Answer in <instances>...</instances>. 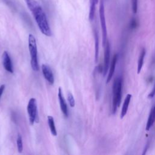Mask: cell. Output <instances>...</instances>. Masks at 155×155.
I'll return each mask as SVG.
<instances>
[{
    "label": "cell",
    "instance_id": "6da1fadb",
    "mask_svg": "<svg viewBox=\"0 0 155 155\" xmlns=\"http://www.w3.org/2000/svg\"><path fill=\"white\" fill-rule=\"evenodd\" d=\"M29 10L32 12L35 19L40 31L45 36H50L51 31L45 14L41 6L35 0H25Z\"/></svg>",
    "mask_w": 155,
    "mask_h": 155
},
{
    "label": "cell",
    "instance_id": "7a4b0ae2",
    "mask_svg": "<svg viewBox=\"0 0 155 155\" xmlns=\"http://www.w3.org/2000/svg\"><path fill=\"white\" fill-rule=\"evenodd\" d=\"M122 80L120 78L117 77L113 82V102H112V111L114 114L117 108L119 107L121 102L122 96Z\"/></svg>",
    "mask_w": 155,
    "mask_h": 155
},
{
    "label": "cell",
    "instance_id": "3957f363",
    "mask_svg": "<svg viewBox=\"0 0 155 155\" xmlns=\"http://www.w3.org/2000/svg\"><path fill=\"white\" fill-rule=\"evenodd\" d=\"M28 50L30 56L31 67L35 71H38L39 70V65L38 58L37 45L36 39L32 34H29L28 35Z\"/></svg>",
    "mask_w": 155,
    "mask_h": 155
},
{
    "label": "cell",
    "instance_id": "277c9868",
    "mask_svg": "<svg viewBox=\"0 0 155 155\" xmlns=\"http://www.w3.org/2000/svg\"><path fill=\"white\" fill-rule=\"evenodd\" d=\"M27 110L30 125H33L35 122H38V107L35 98L32 97L29 100Z\"/></svg>",
    "mask_w": 155,
    "mask_h": 155
},
{
    "label": "cell",
    "instance_id": "5b68a950",
    "mask_svg": "<svg viewBox=\"0 0 155 155\" xmlns=\"http://www.w3.org/2000/svg\"><path fill=\"white\" fill-rule=\"evenodd\" d=\"M99 17H100L101 25V29H102V45L104 47L107 44L108 39H107V31L105 12H104V5L102 1H101V4L99 6Z\"/></svg>",
    "mask_w": 155,
    "mask_h": 155
},
{
    "label": "cell",
    "instance_id": "8992f818",
    "mask_svg": "<svg viewBox=\"0 0 155 155\" xmlns=\"http://www.w3.org/2000/svg\"><path fill=\"white\" fill-rule=\"evenodd\" d=\"M104 67L103 73L104 76H105L109 68L110 61V45L109 41H107L105 46L104 47Z\"/></svg>",
    "mask_w": 155,
    "mask_h": 155
},
{
    "label": "cell",
    "instance_id": "52a82bcc",
    "mask_svg": "<svg viewBox=\"0 0 155 155\" xmlns=\"http://www.w3.org/2000/svg\"><path fill=\"white\" fill-rule=\"evenodd\" d=\"M41 69L44 78L48 81L50 84L53 85L54 84V79L53 72L50 67L46 64H42L41 65Z\"/></svg>",
    "mask_w": 155,
    "mask_h": 155
},
{
    "label": "cell",
    "instance_id": "ba28073f",
    "mask_svg": "<svg viewBox=\"0 0 155 155\" xmlns=\"http://www.w3.org/2000/svg\"><path fill=\"white\" fill-rule=\"evenodd\" d=\"M2 64L6 71L10 73H13V64L10 59V57L7 51H4L2 55Z\"/></svg>",
    "mask_w": 155,
    "mask_h": 155
},
{
    "label": "cell",
    "instance_id": "9c48e42d",
    "mask_svg": "<svg viewBox=\"0 0 155 155\" xmlns=\"http://www.w3.org/2000/svg\"><path fill=\"white\" fill-rule=\"evenodd\" d=\"M58 99H59V105H60V108L62 112V113L64 114L65 117H68V108H67V105L65 102V100L64 99L63 93H62V88L61 87H59L58 88Z\"/></svg>",
    "mask_w": 155,
    "mask_h": 155
},
{
    "label": "cell",
    "instance_id": "30bf717a",
    "mask_svg": "<svg viewBox=\"0 0 155 155\" xmlns=\"http://www.w3.org/2000/svg\"><path fill=\"white\" fill-rule=\"evenodd\" d=\"M117 54H115L112 59H111V62L110 64V69H109V72L108 74V76L107 78V83H108L111 78L113 76V74L114 73V71H115V68H116V65L117 63Z\"/></svg>",
    "mask_w": 155,
    "mask_h": 155
},
{
    "label": "cell",
    "instance_id": "8fae6325",
    "mask_svg": "<svg viewBox=\"0 0 155 155\" xmlns=\"http://www.w3.org/2000/svg\"><path fill=\"white\" fill-rule=\"evenodd\" d=\"M132 95L131 94H127L124 102L123 103V105L122 107V110H121V113H120V119H123V117L126 115L128 109V106L129 104L130 103V101L131 99Z\"/></svg>",
    "mask_w": 155,
    "mask_h": 155
},
{
    "label": "cell",
    "instance_id": "7c38bea8",
    "mask_svg": "<svg viewBox=\"0 0 155 155\" xmlns=\"http://www.w3.org/2000/svg\"><path fill=\"white\" fill-rule=\"evenodd\" d=\"M146 54V50L144 48H142L139 56L138 61H137V74H139L141 71L143 65V62H144V58Z\"/></svg>",
    "mask_w": 155,
    "mask_h": 155
},
{
    "label": "cell",
    "instance_id": "4fadbf2b",
    "mask_svg": "<svg viewBox=\"0 0 155 155\" xmlns=\"http://www.w3.org/2000/svg\"><path fill=\"white\" fill-rule=\"evenodd\" d=\"M94 61L96 63H97L98 61V57H99V36L98 34L96 31H94Z\"/></svg>",
    "mask_w": 155,
    "mask_h": 155
},
{
    "label": "cell",
    "instance_id": "5bb4252c",
    "mask_svg": "<svg viewBox=\"0 0 155 155\" xmlns=\"http://www.w3.org/2000/svg\"><path fill=\"white\" fill-rule=\"evenodd\" d=\"M47 120H48V125L50 130L51 133L53 136H57V131L56 128L54 125V119L51 116H47Z\"/></svg>",
    "mask_w": 155,
    "mask_h": 155
},
{
    "label": "cell",
    "instance_id": "9a60e30c",
    "mask_svg": "<svg viewBox=\"0 0 155 155\" xmlns=\"http://www.w3.org/2000/svg\"><path fill=\"white\" fill-rule=\"evenodd\" d=\"M154 121H155V114L153 112V109L151 108V111L150 112L149 116H148V120H147V125H146L145 129H146L147 131H148L150 129V128L152 127L153 124H154Z\"/></svg>",
    "mask_w": 155,
    "mask_h": 155
},
{
    "label": "cell",
    "instance_id": "2e32d148",
    "mask_svg": "<svg viewBox=\"0 0 155 155\" xmlns=\"http://www.w3.org/2000/svg\"><path fill=\"white\" fill-rule=\"evenodd\" d=\"M96 1L95 0H91L90 3V11H89V20L93 21L94 17V13H95V4H96Z\"/></svg>",
    "mask_w": 155,
    "mask_h": 155
},
{
    "label": "cell",
    "instance_id": "e0dca14e",
    "mask_svg": "<svg viewBox=\"0 0 155 155\" xmlns=\"http://www.w3.org/2000/svg\"><path fill=\"white\" fill-rule=\"evenodd\" d=\"M16 144H17V148L18 150V152L19 153L22 152L23 150V142H22V136L20 134H18L17 139H16Z\"/></svg>",
    "mask_w": 155,
    "mask_h": 155
},
{
    "label": "cell",
    "instance_id": "ac0fdd59",
    "mask_svg": "<svg viewBox=\"0 0 155 155\" xmlns=\"http://www.w3.org/2000/svg\"><path fill=\"white\" fill-rule=\"evenodd\" d=\"M67 99L69 103V105L71 107H74L75 105V101L74 97L71 92H68L67 94Z\"/></svg>",
    "mask_w": 155,
    "mask_h": 155
},
{
    "label": "cell",
    "instance_id": "d6986e66",
    "mask_svg": "<svg viewBox=\"0 0 155 155\" xmlns=\"http://www.w3.org/2000/svg\"><path fill=\"white\" fill-rule=\"evenodd\" d=\"M132 3V10L135 14L137 12V0H131Z\"/></svg>",
    "mask_w": 155,
    "mask_h": 155
},
{
    "label": "cell",
    "instance_id": "ffe728a7",
    "mask_svg": "<svg viewBox=\"0 0 155 155\" xmlns=\"http://www.w3.org/2000/svg\"><path fill=\"white\" fill-rule=\"evenodd\" d=\"M155 95V84L154 85V87L153 88V90H151V91L150 93V94H148V98H153Z\"/></svg>",
    "mask_w": 155,
    "mask_h": 155
},
{
    "label": "cell",
    "instance_id": "44dd1931",
    "mask_svg": "<svg viewBox=\"0 0 155 155\" xmlns=\"http://www.w3.org/2000/svg\"><path fill=\"white\" fill-rule=\"evenodd\" d=\"M136 24H137V22L134 19H133L132 21H131V24H130V26L132 28H135L136 27Z\"/></svg>",
    "mask_w": 155,
    "mask_h": 155
},
{
    "label": "cell",
    "instance_id": "7402d4cb",
    "mask_svg": "<svg viewBox=\"0 0 155 155\" xmlns=\"http://www.w3.org/2000/svg\"><path fill=\"white\" fill-rule=\"evenodd\" d=\"M5 86L4 84H2L0 86V99H1V96H2V94L4 92V90H5Z\"/></svg>",
    "mask_w": 155,
    "mask_h": 155
},
{
    "label": "cell",
    "instance_id": "603a6c76",
    "mask_svg": "<svg viewBox=\"0 0 155 155\" xmlns=\"http://www.w3.org/2000/svg\"><path fill=\"white\" fill-rule=\"evenodd\" d=\"M96 1V3H97V2H98V0H95Z\"/></svg>",
    "mask_w": 155,
    "mask_h": 155
}]
</instances>
